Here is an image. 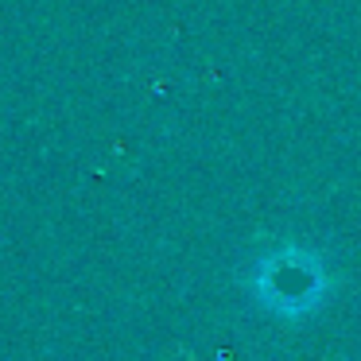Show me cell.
<instances>
[{"mask_svg": "<svg viewBox=\"0 0 361 361\" xmlns=\"http://www.w3.org/2000/svg\"><path fill=\"white\" fill-rule=\"evenodd\" d=\"M241 288L257 311L280 322H303L322 311L334 291L330 260L307 241H276L249 257Z\"/></svg>", "mask_w": 361, "mask_h": 361, "instance_id": "cell-1", "label": "cell"}]
</instances>
